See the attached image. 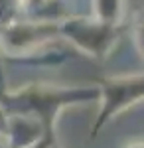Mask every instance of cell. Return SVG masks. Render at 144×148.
<instances>
[{
  "instance_id": "6",
  "label": "cell",
  "mask_w": 144,
  "mask_h": 148,
  "mask_svg": "<svg viewBox=\"0 0 144 148\" xmlns=\"http://www.w3.org/2000/svg\"><path fill=\"white\" fill-rule=\"evenodd\" d=\"M0 148H2V146H0Z\"/></svg>"
},
{
  "instance_id": "5",
  "label": "cell",
  "mask_w": 144,
  "mask_h": 148,
  "mask_svg": "<svg viewBox=\"0 0 144 148\" xmlns=\"http://www.w3.org/2000/svg\"><path fill=\"white\" fill-rule=\"evenodd\" d=\"M130 148H144V146H130Z\"/></svg>"
},
{
  "instance_id": "3",
  "label": "cell",
  "mask_w": 144,
  "mask_h": 148,
  "mask_svg": "<svg viewBox=\"0 0 144 148\" xmlns=\"http://www.w3.org/2000/svg\"><path fill=\"white\" fill-rule=\"evenodd\" d=\"M65 34L75 40L81 47H87L89 51H95L99 56L105 47L111 44L112 38H117L121 28L115 24L103 22V24H79V22H69L65 24Z\"/></svg>"
},
{
  "instance_id": "1",
  "label": "cell",
  "mask_w": 144,
  "mask_h": 148,
  "mask_svg": "<svg viewBox=\"0 0 144 148\" xmlns=\"http://www.w3.org/2000/svg\"><path fill=\"white\" fill-rule=\"evenodd\" d=\"M99 89H44V87H30L16 95H6L4 105H10L12 109L24 113H38L40 125L45 132H53L56 114L73 103L97 99Z\"/></svg>"
},
{
  "instance_id": "2",
  "label": "cell",
  "mask_w": 144,
  "mask_h": 148,
  "mask_svg": "<svg viewBox=\"0 0 144 148\" xmlns=\"http://www.w3.org/2000/svg\"><path fill=\"white\" fill-rule=\"evenodd\" d=\"M99 95H103V107L95 119L91 136L95 138L99 130L111 121L115 114L122 113L130 105L144 99V75L122 77V79H97Z\"/></svg>"
},
{
  "instance_id": "4",
  "label": "cell",
  "mask_w": 144,
  "mask_h": 148,
  "mask_svg": "<svg viewBox=\"0 0 144 148\" xmlns=\"http://www.w3.org/2000/svg\"><path fill=\"white\" fill-rule=\"evenodd\" d=\"M99 16L103 22L115 24L119 18V10H121V0H99Z\"/></svg>"
}]
</instances>
